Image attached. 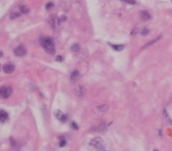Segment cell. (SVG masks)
<instances>
[{"mask_svg":"<svg viewBox=\"0 0 172 151\" xmlns=\"http://www.w3.org/2000/svg\"><path fill=\"white\" fill-rule=\"evenodd\" d=\"M8 120V113L5 110H0V123H5Z\"/></svg>","mask_w":172,"mask_h":151,"instance_id":"30bf717a","label":"cell"},{"mask_svg":"<svg viewBox=\"0 0 172 151\" xmlns=\"http://www.w3.org/2000/svg\"><path fill=\"white\" fill-rule=\"evenodd\" d=\"M49 23H50V25H51L52 30H56V28L58 27V24H59V19H58V17L52 14V16H50V18H49Z\"/></svg>","mask_w":172,"mask_h":151,"instance_id":"5b68a950","label":"cell"},{"mask_svg":"<svg viewBox=\"0 0 172 151\" xmlns=\"http://www.w3.org/2000/svg\"><path fill=\"white\" fill-rule=\"evenodd\" d=\"M79 77H80V72L79 71H73L72 73H71V77H70V79H71V82L72 83H75L78 79H79Z\"/></svg>","mask_w":172,"mask_h":151,"instance_id":"8fae6325","label":"cell"},{"mask_svg":"<svg viewBox=\"0 0 172 151\" xmlns=\"http://www.w3.org/2000/svg\"><path fill=\"white\" fill-rule=\"evenodd\" d=\"M71 125H72V128H73V129H75V130H78V125H77V124L74 123V122H73V123L71 124Z\"/></svg>","mask_w":172,"mask_h":151,"instance_id":"d4e9b609","label":"cell"},{"mask_svg":"<svg viewBox=\"0 0 172 151\" xmlns=\"http://www.w3.org/2000/svg\"><path fill=\"white\" fill-rule=\"evenodd\" d=\"M21 16V12L19 10H17V11H14V12H12L11 13V16H10V18L12 19V20H14V19H17V18H19V17Z\"/></svg>","mask_w":172,"mask_h":151,"instance_id":"5bb4252c","label":"cell"},{"mask_svg":"<svg viewBox=\"0 0 172 151\" xmlns=\"http://www.w3.org/2000/svg\"><path fill=\"white\" fill-rule=\"evenodd\" d=\"M121 1H124L126 4H130V5H136L137 4V0H121Z\"/></svg>","mask_w":172,"mask_h":151,"instance_id":"ffe728a7","label":"cell"},{"mask_svg":"<svg viewBox=\"0 0 172 151\" xmlns=\"http://www.w3.org/2000/svg\"><path fill=\"white\" fill-rule=\"evenodd\" d=\"M108 45H110L114 51H123L124 50V45H117V44H112V43H108Z\"/></svg>","mask_w":172,"mask_h":151,"instance_id":"7c38bea8","label":"cell"},{"mask_svg":"<svg viewBox=\"0 0 172 151\" xmlns=\"http://www.w3.org/2000/svg\"><path fill=\"white\" fill-rule=\"evenodd\" d=\"M98 110H99V111H107L108 106H107V105H100V106H98Z\"/></svg>","mask_w":172,"mask_h":151,"instance_id":"d6986e66","label":"cell"},{"mask_svg":"<svg viewBox=\"0 0 172 151\" xmlns=\"http://www.w3.org/2000/svg\"><path fill=\"white\" fill-rule=\"evenodd\" d=\"M59 145L61 146V148H63V146L66 145V139H64L63 137H60V143H59Z\"/></svg>","mask_w":172,"mask_h":151,"instance_id":"7402d4cb","label":"cell"},{"mask_svg":"<svg viewBox=\"0 0 172 151\" xmlns=\"http://www.w3.org/2000/svg\"><path fill=\"white\" fill-rule=\"evenodd\" d=\"M54 116H56V118L58 120H60V122H63V123H65L67 119V116L65 115V113H63L60 110H57L56 112H54Z\"/></svg>","mask_w":172,"mask_h":151,"instance_id":"8992f818","label":"cell"},{"mask_svg":"<svg viewBox=\"0 0 172 151\" xmlns=\"http://www.w3.org/2000/svg\"><path fill=\"white\" fill-rule=\"evenodd\" d=\"M12 95V87L11 86H1L0 87V98L6 99Z\"/></svg>","mask_w":172,"mask_h":151,"instance_id":"3957f363","label":"cell"},{"mask_svg":"<svg viewBox=\"0 0 172 151\" xmlns=\"http://www.w3.org/2000/svg\"><path fill=\"white\" fill-rule=\"evenodd\" d=\"M26 53H27V50H26V47L24 45H19V46H17L14 49V54L17 57H24L26 56Z\"/></svg>","mask_w":172,"mask_h":151,"instance_id":"277c9868","label":"cell"},{"mask_svg":"<svg viewBox=\"0 0 172 151\" xmlns=\"http://www.w3.org/2000/svg\"><path fill=\"white\" fill-rule=\"evenodd\" d=\"M39 43H40L41 47H43L49 54L56 53V45H54V41L52 38H50V37H41V38L39 39Z\"/></svg>","mask_w":172,"mask_h":151,"instance_id":"6da1fadb","label":"cell"},{"mask_svg":"<svg viewBox=\"0 0 172 151\" xmlns=\"http://www.w3.org/2000/svg\"><path fill=\"white\" fill-rule=\"evenodd\" d=\"M150 33V30H149V27H144L143 30H141V32H140V34L141 36H147V34Z\"/></svg>","mask_w":172,"mask_h":151,"instance_id":"ac0fdd59","label":"cell"},{"mask_svg":"<svg viewBox=\"0 0 172 151\" xmlns=\"http://www.w3.org/2000/svg\"><path fill=\"white\" fill-rule=\"evenodd\" d=\"M93 130H99V131H101V132H105V131L107 130V124H105V123H100V125H99V126H97V128H94Z\"/></svg>","mask_w":172,"mask_h":151,"instance_id":"4fadbf2b","label":"cell"},{"mask_svg":"<svg viewBox=\"0 0 172 151\" xmlns=\"http://www.w3.org/2000/svg\"><path fill=\"white\" fill-rule=\"evenodd\" d=\"M53 6H54V4L50 1V3H47L46 5H45V8H46V10H51V8H53Z\"/></svg>","mask_w":172,"mask_h":151,"instance_id":"44dd1931","label":"cell"},{"mask_svg":"<svg viewBox=\"0 0 172 151\" xmlns=\"http://www.w3.org/2000/svg\"><path fill=\"white\" fill-rule=\"evenodd\" d=\"M56 60H57V62H61V60H63V56H58L56 58Z\"/></svg>","mask_w":172,"mask_h":151,"instance_id":"cb8c5ba5","label":"cell"},{"mask_svg":"<svg viewBox=\"0 0 172 151\" xmlns=\"http://www.w3.org/2000/svg\"><path fill=\"white\" fill-rule=\"evenodd\" d=\"M18 10L21 12V14H27V13L30 12L28 7H27V6H25V5H20V6H19V8H18Z\"/></svg>","mask_w":172,"mask_h":151,"instance_id":"9a60e30c","label":"cell"},{"mask_svg":"<svg viewBox=\"0 0 172 151\" xmlns=\"http://www.w3.org/2000/svg\"><path fill=\"white\" fill-rule=\"evenodd\" d=\"M91 145L94 146L95 149H98V150H103L105 151V145H104V141L100 137H95V138H93L92 141H91Z\"/></svg>","mask_w":172,"mask_h":151,"instance_id":"7a4b0ae2","label":"cell"},{"mask_svg":"<svg viewBox=\"0 0 172 151\" xmlns=\"http://www.w3.org/2000/svg\"><path fill=\"white\" fill-rule=\"evenodd\" d=\"M14 69H16L14 64H8V63L3 66V71L5 72V73H12V72L14 71Z\"/></svg>","mask_w":172,"mask_h":151,"instance_id":"52a82bcc","label":"cell"},{"mask_svg":"<svg viewBox=\"0 0 172 151\" xmlns=\"http://www.w3.org/2000/svg\"><path fill=\"white\" fill-rule=\"evenodd\" d=\"M3 56H4V54H3V52L0 51V58H1V57H3Z\"/></svg>","mask_w":172,"mask_h":151,"instance_id":"484cf974","label":"cell"},{"mask_svg":"<svg viewBox=\"0 0 172 151\" xmlns=\"http://www.w3.org/2000/svg\"><path fill=\"white\" fill-rule=\"evenodd\" d=\"M75 92H77V95L79 96V97H84V96L86 95V89H85L82 85H78L77 89H75Z\"/></svg>","mask_w":172,"mask_h":151,"instance_id":"ba28073f","label":"cell"},{"mask_svg":"<svg viewBox=\"0 0 172 151\" xmlns=\"http://www.w3.org/2000/svg\"><path fill=\"white\" fill-rule=\"evenodd\" d=\"M160 38H162V36H159V37H157V38H156V39H154V40H151V41H150V43H147V44H146V45H145V46H144V47H147V46H150V45H152V44H154V43H157V41H158V40H160Z\"/></svg>","mask_w":172,"mask_h":151,"instance_id":"e0dca14e","label":"cell"},{"mask_svg":"<svg viewBox=\"0 0 172 151\" xmlns=\"http://www.w3.org/2000/svg\"><path fill=\"white\" fill-rule=\"evenodd\" d=\"M65 20H66V17H65V16H61V17L59 18V24L63 23V21H65Z\"/></svg>","mask_w":172,"mask_h":151,"instance_id":"603a6c76","label":"cell"},{"mask_svg":"<svg viewBox=\"0 0 172 151\" xmlns=\"http://www.w3.org/2000/svg\"><path fill=\"white\" fill-rule=\"evenodd\" d=\"M153 151H159V150H153Z\"/></svg>","mask_w":172,"mask_h":151,"instance_id":"4316f807","label":"cell"},{"mask_svg":"<svg viewBox=\"0 0 172 151\" xmlns=\"http://www.w3.org/2000/svg\"><path fill=\"white\" fill-rule=\"evenodd\" d=\"M71 51L72 52H79L80 51V45L79 44H73L72 47H71Z\"/></svg>","mask_w":172,"mask_h":151,"instance_id":"2e32d148","label":"cell"},{"mask_svg":"<svg viewBox=\"0 0 172 151\" xmlns=\"http://www.w3.org/2000/svg\"><path fill=\"white\" fill-rule=\"evenodd\" d=\"M151 18H152V16L150 14V12H147V11H145V10L140 12V19L147 21V20H151Z\"/></svg>","mask_w":172,"mask_h":151,"instance_id":"9c48e42d","label":"cell"}]
</instances>
